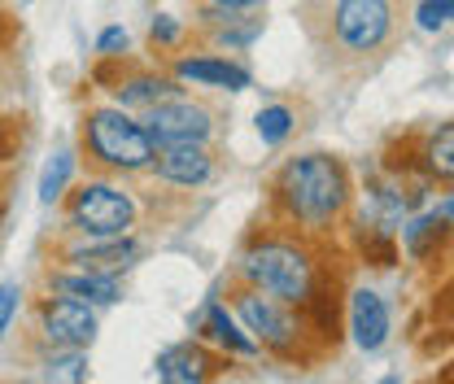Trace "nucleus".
<instances>
[{
	"label": "nucleus",
	"mask_w": 454,
	"mask_h": 384,
	"mask_svg": "<svg viewBox=\"0 0 454 384\" xmlns=\"http://www.w3.org/2000/svg\"><path fill=\"white\" fill-rule=\"evenodd\" d=\"M136 219V201L114 188V184H83L70 197V223L88 236H127V227Z\"/></svg>",
	"instance_id": "4"
},
{
	"label": "nucleus",
	"mask_w": 454,
	"mask_h": 384,
	"mask_svg": "<svg viewBox=\"0 0 454 384\" xmlns=\"http://www.w3.org/2000/svg\"><path fill=\"white\" fill-rule=\"evenodd\" d=\"M215 9H249V4H262V0H210Z\"/></svg>",
	"instance_id": "26"
},
{
	"label": "nucleus",
	"mask_w": 454,
	"mask_h": 384,
	"mask_svg": "<svg viewBox=\"0 0 454 384\" xmlns=\"http://www.w3.org/2000/svg\"><path fill=\"white\" fill-rule=\"evenodd\" d=\"M79 263V271H97V275H118L127 271L136 258H140V245L127 240V236H101V245H83L70 254Z\"/></svg>",
	"instance_id": "13"
},
{
	"label": "nucleus",
	"mask_w": 454,
	"mask_h": 384,
	"mask_svg": "<svg viewBox=\"0 0 454 384\" xmlns=\"http://www.w3.org/2000/svg\"><path fill=\"white\" fill-rule=\"evenodd\" d=\"M337 40L354 53H376L389 40L394 27V9L389 0H337Z\"/></svg>",
	"instance_id": "5"
},
{
	"label": "nucleus",
	"mask_w": 454,
	"mask_h": 384,
	"mask_svg": "<svg viewBox=\"0 0 454 384\" xmlns=\"http://www.w3.org/2000/svg\"><path fill=\"white\" fill-rule=\"evenodd\" d=\"M88 380V358L83 349H61L44 363V384H83Z\"/></svg>",
	"instance_id": "18"
},
{
	"label": "nucleus",
	"mask_w": 454,
	"mask_h": 384,
	"mask_svg": "<svg viewBox=\"0 0 454 384\" xmlns=\"http://www.w3.org/2000/svg\"><path fill=\"white\" fill-rule=\"evenodd\" d=\"M53 288L70 302H83V306H114L122 297L118 288V275H97V271H66L53 275Z\"/></svg>",
	"instance_id": "14"
},
{
	"label": "nucleus",
	"mask_w": 454,
	"mask_h": 384,
	"mask_svg": "<svg viewBox=\"0 0 454 384\" xmlns=\"http://www.w3.org/2000/svg\"><path fill=\"white\" fill-rule=\"evenodd\" d=\"M446 227H450V201H442V210H433V215H424L419 223L406 227V249L415 258H428L433 254V240H442Z\"/></svg>",
	"instance_id": "15"
},
{
	"label": "nucleus",
	"mask_w": 454,
	"mask_h": 384,
	"mask_svg": "<svg viewBox=\"0 0 454 384\" xmlns=\"http://www.w3.org/2000/svg\"><path fill=\"white\" fill-rule=\"evenodd\" d=\"M18 302H22V288L9 279V284H0V341H4V332L13 324V315H18Z\"/></svg>",
	"instance_id": "23"
},
{
	"label": "nucleus",
	"mask_w": 454,
	"mask_h": 384,
	"mask_svg": "<svg viewBox=\"0 0 454 384\" xmlns=\"http://www.w3.org/2000/svg\"><path fill=\"white\" fill-rule=\"evenodd\" d=\"M206 328H210V336H215L219 345H227L231 354H254V349H258L249 336L236 332V324H231V315H227L223 306H206Z\"/></svg>",
	"instance_id": "19"
},
{
	"label": "nucleus",
	"mask_w": 454,
	"mask_h": 384,
	"mask_svg": "<svg viewBox=\"0 0 454 384\" xmlns=\"http://www.w3.org/2000/svg\"><path fill=\"white\" fill-rule=\"evenodd\" d=\"M349 328H354L358 349H367V354L380 349L389 341V306H385V297L372 293V288H358L354 302H349Z\"/></svg>",
	"instance_id": "10"
},
{
	"label": "nucleus",
	"mask_w": 454,
	"mask_h": 384,
	"mask_svg": "<svg viewBox=\"0 0 454 384\" xmlns=\"http://www.w3.org/2000/svg\"><path fill=\"white\" fill-rule=\"evenodd\" d=\"M380 384H402V380H397V376H385V380H380Z\"/></svg>",
	"instance_id": "27"
},
{
	"label": "nucleus",
	"mask_w": 454,
	"mask_h": 384,
	"mask_svg": "<svg viewBox=\"0 0 454 384\" xmlns=\"http://www.w3.org/2000/svg\"><path fill=\"white\" fill-rule=\"evenodd\" d=\"M245 275L254 279L258 293H271V297H280L288 306L310 302V288H315V271H310L306 249L284 245V240L254 245V249L245 254Z\"/></svg>",
	"instance_id": "3"
},
{
	"label": "nucleus",
	"mask_w": 454,
	"mask_h": 384,
	"mask_svg": "<svg viewBox=\"0 0 454 384\" xmlns=\"http://www.w3.org/2000/svg\"><path fill=\"white\" fill-rule=\"evenodd\" d=\"M83 136H88L92 158H97V162H106L110 170H145V166L153 162V153H158V149H153V140H149V131L122 110V106L92 110L88 114Z\"/></svg>",
	"instance_id": "2"
},
{
	"label": "nucleus",
	"mask_w": 454,
	"mask_h": 384,
	"mask_svg": "<svg viewBox=\"0 0 454 384\" xmlns=\"http://www.w3.org/2000/svg\"><path fill=\"white\" fill-rule=\"evenodd\" d=\"M236 310H240L245 328L271 349H288L297 341V319L288 315V302H280V297H262L258 288H249L236 297Z\"/></svg>",
	"instance_id": "7"
},
{
	"label": "nucleus",
	"mask_w": 454,
	"mask_h": 384,
	"mask_svg": "<svg viewBox=\"0 0 454 384\" xmlns=\"http://www.w3.org/2000/svg\"><path fill=\"white\" fill-rule=\"evenodd\" d=\"M280 192L293 219H301L306 227H328L349 201V179H345L337 158L310 153V158H297V162L284 166Z\"/></svg>",
	"instance_id": "1"
},
{
	"label": "nucleus",
	"mask_w": 454,
	"mask_h": 384,
	"mask_svg": "<svg viewBox=\"0 0 454 384\" xmlns=\"http://www.w3.org/2000/svg\"><path fill=\"white\" fill-rule=\"evenodd\" d=\"M70 175H74V153H70V149H57L53 158H49V166H44V175H40V201H44V206L61 201Z\"/></svg>",
	"instance_id": "17"
},
{
	"label": "nucleus",
	"mask_w": 454,
	"mask_h": 384,
	"mask_svg": "<svg viewBox=\"0 0 454 384\" xmlns=\"http://www.w3.org/2000/svg\"><path fill=\"white\" fill-rule=\"evenodd\" d=\"M450 13H454V0H424L415 18H419L424 31H442V27L450 22Z\"/></svg>",
	"instance_id": "22"
},
{
	"label": "nucleus",
	"mask_w": 454,
	"mask_h": 384,
	"mask_svg": "<svg viewBox=\"0 0 454 384\" xmlns=\"http://www.w3.org/2000/svg\"><path fill=\"white\" fill-rule=\"evenodd\" d=\"M153 170L167 179V184H179V188H201L210 175H215V162L206 153V145H167L153 153Z\"/></svg>",
	"instance_id": "9"
},
{
	"label": "nucleus",
	"mask_w": 454,
	"mask_h": 384,
	"mask_svg": "<svg viewBox=\"0 0 454 384\" xmlns=\"http://www.w3.org/2000/svg\"><path fill=\"white\" fill-rule=\"evenodd\" d=\"M158 376L162 384H210L215 358L201 345H170L158 354Z\"/></svg>",
	"instance_id": "12"
},
{
	"label": "nucleus",
	"mask_w": 454,
	"mask_h": 384,
	"mask_svg": "<svg viewBox=\"0 0 454 384\" xmlns=\"http://www.w3.org/2000/svg\"><path fill=\"white\" fill-rule=\"evenodd\" d=\"M40 324H44V336H49L53 345H61V349H88L92 336H97V315H92V306L70 302V297L44 302Z\"/></svg>",
	"instance_id": "8"
},
{
	"label": "nucleus",
	"mask_w": 454,
	"mask_h": 384,
	"mask_svg": "<svg viewBox=\"0 0 454 384\" xmlns=\"http://www.w3.org/2000/svg\"><path fill=\"white\" fill-rule=\"evenodd\" d=\"M288 131H293V110H284V106L258 110V136H262V145H280V140H288Z\"/></svg>",
	"instance_id": "20"
},
{
	"label": "nucleus",
	"mask_w": 454,
	"mask_h": 384,
	"mask_svg": "<svg viewBox=\"0 0 454 384\" xmlns=\"http://www.w3.org/2000/svg\"><path fill=\"white\" fill-rule=\"evenodd\" d=\"M97 49L106 57H114L118 49H127V31L122 27H110V31H101V40H97Z\"/></svg>",
	"instance_id": "24"
},
{
	"label": "nucleus",
	"mask_w": 454,
	"mask_h": 384,
	"mask_svg": "<svg viewBox=\"0 0 454 384\" xmlns=\"http://www.w3.org/2000/svg\"><path fill=\"white\" fill-rule=\"evenodd\" d=\"M175 35H179V27H175L170 18H158V22H153V40H158V44H170Z\"/></svg>",
	"instance_id": "25"
},
{
	"label": "nucleus",
	"mask_w": 454,
	"mask_h": 384,
	"mask_svg": "<svg viewBox=\"0 0 454 384\" xmlns=\"http://www.w3.org/2000/svg\"><path fill=\"white\" fill-rule=\"evenodd\" d=\"M428 170L442 175V179H450V170H454V127L450 122H442V131H437L433 145H428Z\"/></svg>",
	"instance_id": "21"
},
{
	"label": "nucleus",
	"mask_w": 454,
	"mask_h": 384,
	"mask_svg": "<svg viewBox=\"0 0 454 384\" xmlns=\"http://www.w3.org/2000/svg\"><path fill=\"white\" fill-rule=\"evenodd\" d=\"M179 83H201V88H223V92H245L249 88V70L227 61V57H188L175 66Z\"/></svg>",
	"instance_id": "11"
},
{
	"label": "nucleus",
	"mask_w": 454,
	"mask_h": 384,
	"mask_svg": "<svg viewBox=\"0 0 454 384\" xmlns=\"http://www.w3.org/2000/svg\"><path fill=\"white\" fill-rule=\"evenodd\" d=\"M179 97V83L170 79H131L118 88V106H162V101H175Z\"/></svg>",
	"instance_id": "16"
},
{
	"label": "nucleus",
	"mask_w": 454,
	"mask_h": 384,
	"mask_svg": "<svg viewBox=\"0 0 454 384\" xmlns=\"http://www.w3.org/2000/svg\"><path fill=\"white\" fill-rule=\"evenodd\" d=\"M140 127L149 131L153 149H167V145H206L210 131H215L210 114L201 110V106H192V101H179V97L153 106Z\"/></svg>",
	"instance_id": "6"
}]
</instances>
